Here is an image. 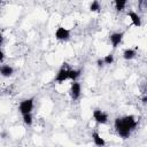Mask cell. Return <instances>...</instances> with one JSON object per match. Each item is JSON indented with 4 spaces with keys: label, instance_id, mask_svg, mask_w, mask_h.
I'll use <instances>...</instances> for the list:
<instances>
[{
    "label": "cell",
    "instance_id": "1",
    "mask_svg": "<svg viewBox=\"0 0 147 147\" xmlns=\"http://www.w3.org/2000/svg\"><path fill=\"white\" fill-rule=\"evenodd\" d=\"M138 125V121L133 115H125L122 117H116L114 121V127L116 133L123 138L127 139L131 136V132L136 130Z\"/></svg>",
    "mask_w": 147,
    "mask_h": 147
},
{
    "label": "cell",
    "instance_id": "2",
    "mask_svg": "<svg viewBox=\"0 0 147 147\" xmlns=\"http://www.w3.org/2000/svg\"><path fill=\"white\" fill-rule=\"evenodd\" d=\"M70 69H71V68H70L69 63H68V62H63L62 65H61V68L59 69V71H57V74H56L54 80H55L57 84H62V83H64L65 80H68V79H69V70H70Z\"/></svg>",
    "mask_w": 147,
    "mask_h": 147
},
{
    "label": "cell",
    "instance_id": "3",
    "mask_svg": "<svg viewBox=\"0 0 147 147\" xmlns=\"http://www.w3.org/2000/svg\"><path fill=\"white\" fill-rule=\"evenodd\" d=\"M33 105H34V98H29V99H24L20 102L18 105V111L24 115L28 113H31L33 109Z\"/></svg>",
    "mask_w": 147,
    "mask_h": 147
},
{
    "label": "cell",
    "instance_id": "4",
    "mask_svg": "<svg viewBox=\"0 0 147 147\" xmlns=\"http://www.w3.org/2000/svg\"><path fill=\"white\" fill-rule=\"evenodd\" d=\"M55 38L60 41H68L70 39V30L63 28V26H57L55 30Z\"/></svg>",
    "mask_w": 147,
    "mask_h": 147
},
{
    "label": "cell",
    "instance_id": "5",
    "mask_svg": "<svg viewBox=\"0 0 147 147\" xmlns=\"http://www.w3.org/2000/svg\"><path fill=\"white\" fill-rule=\"evenodd\" d=\"M69 92H70L71 99H72L74 101H77V100L80 98V94H82V86H80V83H78L77 80L72 82Z\"/></svg>",
    "mask_w": 147,
    "mask_h": 147
},
{
    "label": "cell",
    "instance_id": "6",
    "mask_svg": "<svg viewBox=\"0 0 147 147\" xmlns=\"http://www.w3.org/2000/svg\"><path fill=\"white\" fill-rule=\"evenodd\" d=\"M93 118L99 124H107L108 123V115L102 111L101 109H94L93 110Z\"/></svg>",
    "mask_w": 147,
    "mask_h": 147
},
{
    "label": "cell",
    "instance_id": "7",
    "mask_svg": "<svg viewBox=\"0 0 147 147\" xmlns=\"http://www.w3.org/2000/svg\"><path fill=\"white\" fill-rule=\"evenodd\" d=\"M124 37V32H113L109 36V41L113 46V48H116L117 46H119V44L122 42Z\"/></svg>",
    "mask_w": 147,
    "mask_h": 147
},
{
    "label": "cell",
    "instance_id": "8",
    "mask_svg": "<svg viewBox=\"0 0 147 147\" xmlns=\"http://www.w3.org/2000/svg\"><path fill=\"white\" fill-rule=\"evenodd\" d=\"M127 16H129V18L131 20V22H132V24L134 26H137V28L141 26V17H140V15H138L133 10H130V11H127Z\"/></svg>",
    "mask_w": 147,
    "mask_h": 147
},
{
    "label": "cell",
    "instance_id": "9",
    "mask_svg": "<svg viewBox=\"0 0 147 147\" xmlns=\"http://www.w3.org/2000/svg\"><path fill=\"white\" fill-rule=\"evenodd\" d=\"M0 75L2 77H6V78H9L14 75V68L8 65V64H2L0 67Z\"/></svg>",
    "mask_w": 147,
    "mask_h": 147
},
{
    "label": "cell",
    "instance_id": "10",
    "mask_svg": "<svg viewBox=\"0 0 147 147\" xmlns=\"http://www.w3.org/2000/svg\"><path fill=\"white\" fill-rule=\"evenodd\" d=\"M136 55H137V52L133 48H125L123 51V59L126 60V61H130V60L134 59Z\"/></svg>",
    "mask_w": 147,
    "mask_h": 147
},
{
    "label": "cell",
    "instance_id": "11",
    "mask_svg": "<svg viewBox=\"0 0 147 147\" xmlns=\"http://www.w3.org/2000/svg\"><path fill=\"white\" fill-rule=\"evenodd\" d=\"M92 139H93L94 145H96V146H105L106 145V141L103 140V138H101V136L98 132L92 133Z\"/></svg>",
    "mask_w": 147,
    "mask_h": 147
},
{
    "label": "cell",
    "instance_id": "12",
    "mask_svg": "<svg viewBox=\"0 0 147 147\" xmlns=\"http://www.w3.org/2000/svg\"><path fill=\"white\" fill-rule=\"evenodd\" d=\"M126 3H127V0H114L116 11H118V13L124 10V8L126 7Z\"/></svg>",
    "mask_w": 147,
    "mask_h": 147
},
{
    "label": "cell",
    "instance_id": "13",
    "mask_svg": "<svg viewBox=\"0 0 147 147\" xmlns=\"http://www.w3.org/2000/svg\"><path fill=\"white\" fill-rule=\"evenodd\" d=\"M80 75H82V70H79V69H70L69 70V79L72 82L77 80L80 77Z\"/></svg>",
    "mask_w": 147,
    "mask_h": 147
},
{
    "label": "cell",
    "instance_id": "14",
    "mask_svg": "<svg viewBox=\"0 0 147 147\" xmlns=\"http://www.w3.org/2000/svg\"><path fill=\"white\" fill-rule=\"evenodd\" d=\"M22 118H23V122L25 125L28 126H31L32 123H33V117H32V114L31 113H28V114H24L22 115Z\"/></svg>",
    "mask_w": 147,
    "mask_h": 147
},
{
    "label": "cell",
    "instance_id": "15",
    "mask_svg": "<svg viewBox=\"0 0 147 147\" xmlns=\"http://www.w3.org/2000/svg\"><path fill=\"white\" fill-rule=\"evenodd\" d=\"M90 10L93 11V13H98L101 10V5L99 2V0H93L90 5Z\"/></svg>",
    "mask_w": 147,
    "mask_h": 147
},
{
    "label": "cell",
    "instance_id": "16",
    "mask_svg": "<svg viewBox=\"0 0 147 147\" xmlns=\"http://www.w3.org/2000/svg\"><path fill=\"white\" fill-rule=\"evenodd\" d=\"M102 60H103L105 65H106V64H107V65H110V64H113V62H114V55H113L111 53H109V54H107Z\"/></svg>",
    "mask_w": 147,
    "mask_h": 147
},
{
    "label": "cell",
    "instance_id": "17",
    "mask_svg": "<svg viewBox=\"0 0 147 147\" xmlns=\"http://www.w3.org/2000/svg\"><path fill=\"white\" fill-rule=\"evenodd\" d=\"M96 64H98L99 68H103V67H105V63H103V60H102V59H98Z\"/></svg>",
    "mask_w": 147,
    "mask_h": 147
},
{
    "label": "cell",
    "instance_id": "18",
    "mask_svg": "<svg viewBox=\"0 0 147 147\" xmlns=\"http://www.w3.org/2000/svg\"><path fill=\"white\" fill-rule=\"evenodd\" d=\"M3 60H5V53H3V52L0 49V63H1Z\"/></svg>",
    "mask_w": 147,
    "mask_h": 147
},
{
    "label": "cell",
    "instance_id": "19",
    "mask_svg": "<svg viewBox=\"0 0 147 147\" xmlns=\"http://www.w3.org/2000/svg\"><path fill=\"white\" fill-rule=\"evenodd\" d=\"M2 44H3V36L0 33V46H2Z\"/></svg>",
    "mask_w": 147,
    "mask_h": 147
},
{
    "label": "cell",
    "instance_id": "20",
    "mask_svg": "<svg viewBox=\"0 0 147 147\" xmlns=\"http://www.w3.org/2000/svg\"><path fill=\"white\" fill-rule=\"evenodd\" d=\"M146 100H147V98H146V95H144V98H142V103H146Z\"/></svg>",
    "mask_w": 147,
    "mask_h": 147
},
{
    "label": "cell",
    "instance_id": "21",
    "mask_svg": "<svg viewBox=\"0 0 147 147\" xmlns=\"http://www.w3.org/2000/svg\"><path fill=\"white\" fill-rule=\"evenodd\" d=\"M144 1H145V0H139V2H140V3H142Z\"/></svg>",
    "mask_w": 147,
    "mask_h": 147
},
{
    "label": "cell",
    "instance_id": "22",
    "mask_svg": "<svg viewBox=\"0 0 147 147\" xmlns=\"http://www.w3.org/2000/svg\"><path fill=\"white\" fill-rule=\"evenodd\" d=\"M0 5H1V0H0Z\"/></svg>",
    "mask_w": 147,
    "mask_h": 147
}]
</instances>
